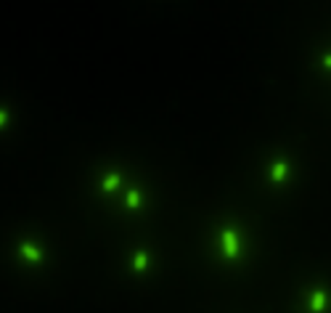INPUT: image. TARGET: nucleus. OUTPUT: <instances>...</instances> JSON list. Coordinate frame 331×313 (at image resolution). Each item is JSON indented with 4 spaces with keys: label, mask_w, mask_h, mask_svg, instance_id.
I'll list each match as a JSON object with an SVG mask.
<instances>
[{
    "label": "nucleus",
    "mask_w": 331,
    "mask_h": 313,
    "mask_svg": "<svg viewBox=\"0 0 331 313\" xmlns=\"http://www.w3.org/2000/svg\"><path fill=\"white\" fill-rule=\"evenodd\" d=\"M19 255H21L24 260H30V263H40V260H43V252L35 247V244H30V242H24V244L19 247Z\"/></svg>",
    "instance_id": "nucleus-2"
},
{
    "label": "nucleus",
    "mask_w": 331,
    "mask_h": 313,
    "mask_svg": "<svg viewBox=\"0 0 331 313\" xmlns=\"http://www.w3.org/2000/svg\"><path fill=\"white\" fill-rule=\"evenodd\" d=\"M326 292H323V289H316V292H313V297H310V311L313 313H321L323 308H326Z\"/></svg>",
    "instance_id": "nucleus-3"
},
{
    "label": "nucleus",
    "mask_w": 331,
    "mask_h": 313,
    "mask_svg": "<svg viewBox=\"0 0 331 313\" xmlns=\"http://www.w3.org/2000/svg\"><path fill=\"white\" fill-rule=\"evenodd\" d=\"M223 252H226V258H239V236L233 229H226L223 231Z\"/></svg>",
    "instance_id": "nucleus-1"
},
{
    "label": "nucleus",
    "mask_w": 331,
    "mask_h": 313,
    "mask_svg": "<svg viewBox=\"0 0 331 313\" xmlns=\"http://www.w3.org/2000/svg\"><path fill=\"white\" fill-rule=\"evenodd\" d=\"M5 122H8V112H5V109H0V128H3Z\"/></svg>",
    "instance_id": "nucleus-8"
},
{
    "label": "nucleus",
    "mask_w": 331,
    "mask_h": 313,
    "mask_svg": "<svg viewBox=\"0 0 331 313\" xmlns=\"http://www.w3.org/2000/svg\"><path fill=\"white\" fill-rule=\"evenodd\" d=\"M323 64H326V69H331V56H326V59H323Z\"/></svg>",
    "instance_id": "nucleus-9"
},
{
    "label": "nucleus",
    "mask_w": 331,
    "mask_h": 313,
    "mask_svg": "<svg viewBox=\"0 0 331 313\" xmlns=\"http://www.w3.org/2000/svg\"><path fill=\"white\" fill-rule=\"evenodd\" d=\"M125 204H127V207H130V210L141 207V191H135V189H133V191H127V197H125Z\"/></svg>",
    "instance_id": "nucleus-7"
},
{
    "label": "nucleus",
    "mask_w": 331,
    "mask_h": 313,
    "mask_svg": "<svg viewBox=\"0 0 331 313\" xmlns=\"http://www.w3.org/2000/svg\"><path fill=\"white\" fill-rule=\"evenodd\" d=\"M120 181H122L120 173H109L104 181H101V189H104V191H114L117 186H120Z\"/></svg>",
    "instance_id": "nucleus-4"
},
{
    "label": "nucleus",
    "mask_w": 331,
    "mask_h": 313,
    "mask_svg": "<svg viewBox=\"0 0 331 313\" xmlns=\"http://www.w3.org/2000/svg\"><path fill=\"white\" fill-rule=\"evenodd\" d=\"M286 173H289V167H286V162H276L273 165V181H276V183H281V181L286 178Z\"/></svg>",
    "instance_id": "nucleus-5"
},
{
    "label": "nucleus",
    "mask_w": 331,
    "mask_h": 313,
    "mask_svg": "<svg viewBox=\"0 0 331 313\" xmlns=\"http://www.w3.org/2000/svg\"><path fill=\"white\" fill-rule=\"evenodd\" d=\"M146 268H149V255L135 252V258H133V271H146Z\"/></svg>",
    "instance_id": "nucleus-6"
}]
</instances>
